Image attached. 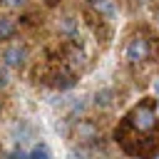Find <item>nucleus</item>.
I'll return each instance as SVG.
<instances>
[{
	"mask_svg": "<svg viewBox=\"0 0 159 159\" xmlns=\"http://www.w3.org/2000/svg\"><path fill=\"white\" fill-rule=\"evenodd\" d=\"M129 124H132L134 129H139V132H149V129H154V124H157V114H154V109H152L149 104H139V107H134V112L129 114Z\"/></svg>",
	"mask_w": 159,
	"mask_h": 159,
	"instance_id": "1",
	"label": "nucleus"
},
{
	"mask_svg": "<svg viewBox=\"0 0 159 159\" xmlns=\"http://www.w3.org/2000/svg\"><path fill=\"white\" fill-rule=\"evenodd\" d=\"M147 55H149V45L144 37H134L127 45V60L129 62H142V60H147Z\"/></svg>",
	"mask_w": 159,
	"mask_h": 159,
	"instance_id": "2",
	"label": "nucleus"
},
{
	"mask_svg": "<svg viewBox=\"0 0 159 159\" xmlns=\"http://www.w3.org/2000/svg\"><path fill=\"white\" fill-rule=\"evenodd\" d=\"M2 60H5V65H10V67H20V65L25 62V50H22V47H10V50H5Z\"/></svg>",
	"mask_w": 159,
	"mask_h": 159,
	"instance_id": "3",
	"label": "nucleus"
},
{
	"mask_svg": "<svg viewBox=\"0 0 159 159\" xmlns=\"http://www.w3.org/2000/svg\"><path fill=\"white\" fill-rule=\"evenodd\" d=\"M89 5H92L99 15H104V17H114V12H117L109 0H89Z\"/></svg>",
	"mask_w": 159,
	"mask_h": 159,
	"instance_id": "4",
	"label": "nucleus"
},
{
	"mask_svg": "<svg viewBox=\"0 0 159 159\" xmlns=\"http://www.w3.org/2000/svg\"><path fill=\"white\" fill-rule=\"evenodd\" d=\"M15 35V22L10 17H0V40H10Z\"/></svg>",
	"mask_w": 159,
	"mask_h": 159,
	"instance_id": "5",
	"label": "nucleus"
},
{
	"mask_svg": "<svg viewBox=\"0 0 159 159\" xmlns=\"http://www.w3.org/2000/svg\"><path fill=\"white\" fill-rule=\"evenodd\" d=\"M25 159H52V152H50V147L47 144H37Z\"/></svg>",
	"mask_w": 159,
	"mask_h": 159,
	"instance_id": "6",
	"label": "nucleus"
},
{
	"mask_svg": "<svg viewBox=\"0 0 159 159\" xmlns=\"http://www.w3.org/2000/svg\"><path fill=\"white\" fill-rule=\"evenodd\" d=\"M109 97H112V92H109V89L97 92V99H94V102H97V107H109V102H112Z\"/></svg>",
	"mask_w": 159,
	"mask_h": 159,
	"instance_id": "7",
	"label": "nucleus"
},
{
	"mask_svg": "<svg viewBox=\"0 0 159 159\" xmlns=\"http://www.w3.org/2000/svg\"><path fill=\"white\" fill-rule=\"evenodd\" d=\"M55 84H57V87H72V84H75V80H72L70 75H57Z\"/></svg>",
	"mask_w": 159,
	"mask_h": 159,
	"instance_id": "8",
	"label": "nucleus"
},
{
	"mask_svg": "<svg viewBox=\"0 0 159 159\" xmlns=\"http://www.w3.org/2000/svg\"><path fill=\"white\" fill-rule=\"evenodd\" d=\"M5 87H7V72L0 70V89H5Z\"/></svg>",
	"mask_w": 159,
	"mask_h": 159,
	"instance_id": "9",
	"label": "nucleus"
},
{
	"mask_svg": "<svg viewBox=\"0 0 159 159\" xmlns=\"http://www.w3.org/2000/svg\"><path fill=\"white\" fill-rule=\"evenodd\" d=\"M5 2H7V5H10V7H20V5H22V2H25V0H5Z\"/></svg>",
	"mask_w": 159,
	"mask_h": 159,
	"instance_id": "10",
	"label": "nucleus"
},
{
	"mask_svg": "<svg viewBox=\"0 0 159 159\" xmlns=\"http://www.w3.org/2000/svg\"><path fill=\"white\" fill-rule=\"evenodd\" d=\"M154 92H157V97H159V80H154Z\"/></svg>",
	"mask_w": 159,
	"mask_h": 159,
	"instance_id": "11",
	"label": "nucleus"
},
{
	"mask_svg": "<svg viewBox=\"0 0 159 159\" xmlns=\"http://www.w3.org/2000/svg\"><path fill=\"white\" fill-rule=\"evenodd\" d=\"M47 2H50V5H55V2H57V0H47Z\"/></svg>",
	"mask_w": 159,
	"mask_h": 159,
	"instance_id": "12",
	"label": "nucleus"
},
{
	"mask_svg": "<svg viewBox=\"0 0 159 159\" xmlns=\"http://www.w3.org/2000/svg\"><path fill=\"white\" fill-rule=\"evenodd\" d=\"M157 20H159V12H157Z\"/></svg>",
	"mask_w": 159,
	"mask_h": 159,
	"instance_id": "13",
	"label": "nucleus"
}]
</instances>
